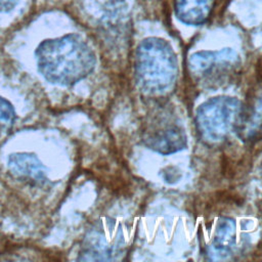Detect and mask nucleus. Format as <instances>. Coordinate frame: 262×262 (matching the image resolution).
Masks as SVG:
<instances>
[{"instance_id": "nucleus-11", "label": "nucleus", "mask_w": 262, "mask_h": 262, "mask_svg": "<svg viewBox=\"0 0 262 262\" xmlns=\"http://www.w3.org/2000/svg\"><path fill=\"white\" fill-rule=\"evenodd\" d=\"M15 111L5 98L0 96V134L11 129L15 122Z\"/></svg>"}, {"instance_id": "nucleus-12", "label": "nucleus", "mask_w": 262, "mask_h": 262, "mask_svg": "<svg viewBox=\"0 0 262 262\" xmlns=\"http://www.w3.org/2000/svg\"><path fill=\"white\" fill-rule=\"evenodd\" d=\"M19 0H0V13L8 12L16 7Z\"/></svg>"}, {"instance_id": "nucleus-1", "label": "nucleus", "mask_w": 262, "mask_h": 262, "mask_svg": "<svg viewBox=\"0 0 262 262\" xmlns=\"http://www.w3.org/2000/svg\"><path fill=\"white\" fill-rule=\"evenodd\" d=\"M40 75L50 84L72 86L92 73L95 54L77 34L43 41L35 52Z\"/></svg>"}, {"instance_id": "nucleus-5", "label": "nucleus", "mask_w": 262, "mask_h": 262, "mask_svg": "<svg viewBox=\"0 0 262 262\" xmlns=\"http://www.w3.org/2000/svg\"><path fill=\"white\" fill-rule=\"evenodd\" d=\"M239 61L232 49L220 51H200L191 54L188 64L191 73L200 78H220L223 74L232 73Z\"/></svg>"}, {"instance_id": "nucleus-9", "label": "nucleus", "mask_w": 262, "mask_h": 262, "mask_svg": "<svg viewBox=\"0 0 262 262\" xmlns=\"http://www.w3.org/2000/svg\"><path fill=\"white\" fill-rule=\"evenodd\" d=\"M214 7V0H175L177 18L185 25L200 26L208 20Z\"/></svg>"}, {"instance_id": "nucleus-2", "label": "nucleus", "mask_w": 262, "mask_h": 262, "mask_svg": "<svg viewBox=\"0 0 262 262\" xmlns=\"http://www.w3.org/2000/svg\"><path fill=\"white\" fill-rule=\"evenodd\" d=\"M135 78L141 90L148 94L169 91L177 78V59L172 47L159 38L142 41L135 53Z\"/></svg>"}, {"instance_id": "nucleus-3", "label": "nucleus", "mask_w": 262, "mask_h": 262, "mask_svg": "<svg viewBox=\"0 0 262 262\" xmlns=\"http://www.w3.org/2000/svg\"><path fill=\"white\" fill-rule=\"evenodd\" d=\"M242 102L233 97H213L196 111L195 123L202 138L209 143L223 141L238 125Z\"/></svg>"}, {"instance_id": "nucleus-6", "label": "nucleus", "mask_w": 262, "mask_h": 262, "mask_svg": "<svg viewBox=\"0 0 262 262\" xmlns=\"http://www.w3.org/2000/svg\"><path fill=\"white\" fill-rule=\"evenodd\" d=\"M144 143L151 149L162 155H168L182 149L185 146V133L176 123L160 124L150 131H146Z\"/></svg>"}, {"instance_id": "nucleus-4", "label": "nucleus", "mask_w": 262, "mask_h": 262, "mask_svg": "<svg viewBox=\"0 0 262 262\" xmlns=\"http://www.w3.org/2000/svg\"><path fill=\"white\" fill-rule=\"evenodd\" d=\"M122 243L115 222L110 219L99 220L85 234L78 260H112L118 255Z\"/></svg>"}, {"instance_id": "nucleus-7", "label": "nucleus", "mask_w": 262, "mask_h": 262, "mask_svg": "<svg viewBox=\"0 0 262 262\" xmlns=\"http://www.w3.org/2000/svg\"><path fill=\"white\" fill-rule=\"evenodd\" d=\"M262 131V89L249 98L248 104L242 106L236 133L244 140H251Z\"/></svg>"}, {"instance_id": "nucleus-8", "label": "nucleus", "mask_w": 262, "mask_h": 262, "mask_svg": "<svg viewBox=\"0 0 262 262\" xmlns=\"http://www.w3.org/2000/svg\"><path fill=\"white\" fill-rule=\"evenodd\" d=\"M7 167L17 178L31 180L34 183H43L46 180V168L33 154L17 152L8 157Z\"/></svg>"}, {"instance_id": "nucleus-10", "label": "nucleus", "mask_w": 262, "mask_h": 262, "mask_svg": "<svg viewBox=\"0 0 262 262\" xmlns=\"http://www.w3.org/2000/svg\"><path fill=\"white\" fill-rule=\"evenodd\" d=\"M234 222L229 219L222 220L216 230V236L212 245L213 254L217 258H226L232 252L234 246Z\"/></svg>"}]
</instances>
